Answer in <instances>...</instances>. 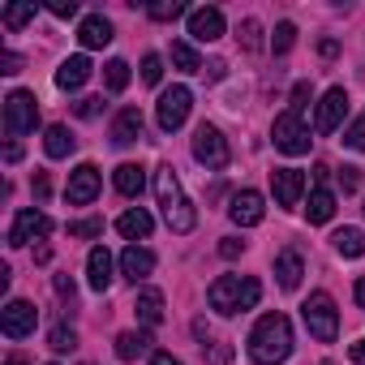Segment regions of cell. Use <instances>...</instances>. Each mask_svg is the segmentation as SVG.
<instances>
[{"label": "cell", "instance_id": "obj_16", "mask_svg": "<svg viewBox=\"0 0 365 365\" xmlns=\"http://www.w3.org/2000/svg\"><path fill=\"white\" fill-rule=\"evenodd\" d=\"M150 271H155V254H150L146 245H125V254H120V275L138 284V279H146Z\"/></svg>", "mask_w": 365, "mask_h": 365}, {"label": "cell", "instance_id": "obj_28", "mask_svg": "<svg viewBox=\"0 0 365 365\" xmlns=\"http://www.w3.org/2000/svg\"><path fill=\"white\" fill-rule=\"evenodd\" d=\"M331 241H335V254L339 258H361L365 254V232L361 228H339Z\"/></svg>", "mask_w": 365, "mask_h": 365}, {"label": "cell", "instance_id": "obj_45", "mask_svg": "<svg viewBox=\"0 0 365 365\" xmlns=\"http://www.w3.org/2000/svg\"><path fill=\"white\" fill-rule=\"evenodd\" d=\"M0 65H5L0 73H18V69H22V56H18V52H5V56H0Z\"/></svg>", "mask_w": 365, "mask_h": 365}, {"label": "cell", "instance_id": "obj_52", "mask_svg": "<svg viewBox=\"0 0 365 365\" xmlns=\"http://www.w3.org/2000/svg\"><path fill=\"white\" fill-rule=\"evenodd\" d=\"M322 365H331V361H322Z\"/></svg>", "mask_w": 365, "mask_h": 365}, {"label": "cell", "instance_id": "obj_51", "mask_svg": "<svg viewBox=\"0 0 365 365\" xmlns=\"http://www.w3.org/2000/svg\"><path fill=\"white\" fill-rule=\"evenodd\" d=\"M5 365H26V356H18V352H14V356H9Z\"/></svg>", "mask_w": 365, "mask_h": 365}, {"label": "cell", "instance_id": "obj_15", "mask_svg": "<svg viewBox=\"0 0 365 365\" xmlns=\"http://www.w3.org/2000/svg\"><path fill=\"white\" fill-rule=\"evenodd\" d=\"M190 35H194L198 43H215V39L224 35V14L211 9V5H207V9H194V14H190Z\"/></svg>", "mask_w": 365, "mask_h": 365}, {"label": "cell", "instance_id": "obj_37", "mask_svg": "<svg viewBox=\"0 0 365 365\" xmlns=\"http://www.w3.org/2000/svg\"><path fill=\"white\" fill-rule=\"evenodd\" d=\"M159 78H163V56H142V82L146 86H159Z\"/></svg>", "mask_w": 365, "mask_h": 365}, {"label": "cell", "instance_id": "obj_30", "mask_svg": "<svg viewBox=\"0 0 365 365\" xmlns=\"http://www.w3.org/2000/svg\"><path fill=\"white\" fill-rule=\"evenodd\" d=\"M103 86H108L112 95H120V91L129 86V65H125V61H108V65H103Z\"/></svg>", "mask_w": 365, "mask_h": 365}, {"label": "cell", "instance_id": "obj_19", "mask_svg": "<svg viewBox=\"0 0 365 365\" xmlns=\"http://www.w3.org/2000/svg\"><path fill=\"white\" fill-rule=\"evenodd\" d=\"M78 39H82V48H108L112 43V22L103 14H91V18H82Z\"/></svg>", "mask_w": 365, "mask_h": 365}, {"label": "cell", "instance_id": "obj_41", "mask_svg": "<svg viewBox=\"0 0 365 365\" xmlns=\"http://www.w3.org/2000/svg\"><path fill=\"white\" fill-rule=\"evenodd\" d=\"M48 9H52L56 18H73V14H78V0H52Z\"/></svg>", "mask_w": 365, "mask_h": 365}, {"label": "cell", "instance_id": "obj_33", "mask_svg": "<svg viewBox=\"0 0 365 365\" xmlns=\"http://www.w3.org/2000/svg\"><path fill=\"white\" fill-rule=\"evenodd\" d=\"M292 43H297V26H292V22H279V26H275V35H271V52H275V56H284Z\"/></svg>", "mask_w": 365, "mask_h": 365}, {"label": "cell", "instance_id": "obj_8", "mask_svg": "<svg viewBox=\"0 0 365 365\" xmlns=\"http://www.w3.org/2000/svg\"><path fill=\"white\" fill-rule=\"evenodd\" d=\"M194 159L202 168H228L232 150H228V142H224V133L215 125H198V133H194Z\"/></svg>", "mask_w": 365, "mask_h": 365}, {"label": "cell", "instance_id": "obj_23", "mask_svg": "<svg viewBox=\"0 0 365 365\" xmlns=\"http://www.w3.org/2000/svg\"><path fill=\"white\" fill-rule=\"evenodd\" d=\"M112 185H116V194L138 198V194H142V185H146V172H142L138 163H120V168L112 172Z\"/></svg>", "mask_w": 365, "mask_h": 365}, {"label": "cell", "instance_id": "obj_49", "mask_svg": "<svg viewBox=\"0 0 365 365\" xmlns=\"http://www.w3.org/2000/svg\"><path fill=\"white\" fill-rule=\"evenodd\" d=\"M150 365H180V361H176L172 352H155V356H150Z\"/></svg>", "mask_w": 365, "mask_h": 365}, {"label": "cell", "instance_id": "obj_12", "mask_svg": "<svg viewBox=\"0 0 365 365\" xmlns=\"http://www.w3.org/2000/svg\"><path fill=\"white\" fill-rule=\"evenodd\" d=\"M344 112H348V91H344V86H331V91L322 95V103H318L314 129H318V133H335V129L344 125Z\"/></svg>", "mask_w": 365, "mask_h": 365}, {"label": "cell", "instance_id": "obj_9", "mask_svg": "<svg viewBox=\"0 0 365 365\" xmlns=\"http://www.w3.org/2000/svg\"><path fill=\"white\" fill-rule=\"evenodd\" d=\"M48 232H52V220H48L43 211L26 207V211H18V220H14V228H9V245L22 250V245H31V241H43Z\"/></svg>", "mask_w": 365, "mask_h": 365}, {"label": "cell", "instance_id": "obj_25", "mask_svg": "<svg viewBox=\"0 0 365 365\" xmlns=\"http://www.w3.org/2000/svg\"><path fill=\"white\" fill-rule=\"evenodd\" d=\"M73 146H78V138L69 133V125H48V133H43V150H48L52 159H65Z\"/></svg>", "mask_w": 365, "mask_h": 365}, {"label": "cell", "instance_id": "obj_1", "mask_svg": "<svg viewBox=\"0 0 365 365\" xmlns=\"http://www.w3.org/2000/svg\"><path fill=\"white\" fill-rule=\"evenodd\" d=\"M250 356L254 365H279L292 356V322L284 314H262L250 331Z\"/></svg>", "mask_w": 365, "mask_h": 365}, {"label": "cell", "instance_id": "obj_31", "mask_svg": "<svg viewBox=\"0 0 365 365\" xmlns=\"http://www.w3.org/2000/svg\"><path fill=\"white\" fill-rule=\"evenodd\" d=\"M0 22H5L9 31H22L26 22H35V0H26V5H9L5 14H0Z\"/></svg>", "mask_w": 365, "mask_h": 365}, {"label": "cell", "instance_id": "obj_29", "mask_svg": "<svg viewBox=\"0 0 365 365\" xmlns=\"http://www.w3.org/2000/svg\"><path fill=\"white\" fill-rule=\"evenodd\" d=\"M172 65H176L180 73H198V69H202L198 52H194V48L185 43V39H176V43H172Z\"/></svg>", "mask_w": 365, "mask_h": 365}, {"label": "cell", "instance_id": "obj_27", "mask_svg": "<svg viewBox=\"0 0 365 365\" xmlns=\"http://www.w3.org/2000/svg\"><path fill=\"white\" fill-rule=\"evenodd\" d=\"M305 215H309V224H327V220L335 215V194L318 185V190L309 194V207H305Z\"/></svg>", "mask_w": 365, "mask_h": 365}, {"label": "cell", "instance_id": "obj_46", "mask_svg": "<svg viewBox=\"0 0 365 365\" xmlns=\"http://www.w3.org/2000/svg\"><path fill=\"white\" fill-rule=\"evenodd\" d=\"M56 292H61L65 301H73V279H69V275H56Z\"/></svg>", "mask_w": 365, "mask_h": 365}, {"label": "cell", "instance_id": "obj_50", "mask_svg": "<svg viewBox=\"0 0 365 365\" xmlns=\"http://www.w3.org/2000/svg\"><path fill=\"white\" fill-rule=\"evenodd\" d=\"M5 159H9V163H18V159H22V146H18V142H9V146H5Z\"/></svg>", "mask_w": 365, "mask_h": 365}, {"label": "cell", "instance_id": "obj_3", "mask_svg": "<svg viewBox=\"0 0 365 365\" xmlns=\"http://www.w3.org/2000/svg\"><path fill=\"white\" fill-rule=\"evenodd\" d=\"M258 297H262V284H258L254 275H220V279L211 284V292H207L211 309L224 314V318H228V314H241V309H254Z\"/></svg>", "mask_w": 365, "mask_h": 365}, {"label": "cell", "instance_id": "obj_10", "mask_svg": "<svg viewBox=\"0 0 365 365\" xmlns=\"http://www.w3.org/2000/svg\"><path fill=\"white\" fill-rule=\"evenodd\" d=\"M35 322H39V314H35V305L22 301V297H14L5 309H0V331H5L9 339H26V335L35 331Z\"/></svg>", "mask_w": 365, "mask_h": 365}, {"label": "cell", "instance_id": "obj_24", "mask_svg": "<svg viewBox=\"0 0 365 365\" xmlns=\"http://www.w3.org/2000/svg\"><path fill=\"white\" fill-rule=\"evenodd\" d=\"M275 275H279V288H301V275H305V267H301V254L297 250H284L279 258H275Z\"/></svg>", "mask_w": 365, "mask_h": 365}, {"label": "cell", "instance_id": "obj_5", "mask_svg": "<svg viewBox=\"0 0 365 365\" xmlns=\"http://www.w3.org/2000/svg\"><path fill=\"white\" fill-rule=\"evenodd\" d=\"M271 142H275V150H284V155H305L309 150V129H305V120H301V112H284V116H275V125H271Z\"/></svg>", "mask_w": 365, "mask_h": 365}, {"label": "cell", "instance_id": "obj_14", "mask_svg": "<svg viewBox=\"0 0 365 365\" xmlns=\"http://www.w3.org/2000/svg\"><path fill=\"white\" fill-rule=\"evenodd\" d=\"M262 194L258 190H241V194H232V207H228V215H232V224H241V228H254V224H262Z\"/></svg>", "mask_w": 365, "mask_h": 365}, {"label": "cell", "instance_id": "obj_47", "mask_svg": "<svg viewBox=\"0 0 365 365\" xmlns=\"http://www.w3.org/2000/svg\"><path fill=\"white\" fill-rule=\"evenodd\" d=\"M348 356H352V361H356V365H365V339H356V344H352V348H348Z\"/></svg>", "mask_w": 365, "mask_h": 365}, {"label": "cell", "instance_id": "obj_38", "mask_svg": "<svg viewBox=\"0 0 365 365\" xmlns=\"http://www.w3.org/2000/svg\"><path fill=\"white\" fill-rule=\"evenodd\" d=\"M344 142H348L352 150H365V112H361V116H356V120L348 125V133H344Z\"/></svg>", "mask_w": 365, "mask_h": 365}, {"label": "cell", "instance_id": "obj_32", "mask_svg": "<svg viewBox=\"0 0 365 365\" xmlns=\"http://www.w3.org/2000/svg\"><path fill=\"white\" fill-rule=\"evenodd\" d=\"M237 39H241V48H245V52H258V48H262V26H258L254 18H245V22H241V31H237Z\"/></svg>", "mask_w": 365, "mask_h": 365}, {"label": "cell", "instance_id": "obj_20", "mask_svg": "<svg viewBox=\"0 0 365 365\" xmlns=\"http://www.w3.org/2000/svg\"><path fill=\"white\" fill-rule=\"evenodd\" d=\"M86 78H91V61H86V56H69V61L56 69V86H61V91H82Z\"/></svg>", "mask_w": 365, "mask_h": 365}, {"label": "cell", "instance_id": "obj_6", "mask_svg": "<svg viewBox=\"0 0 365 365\" xmlns=\"http://www.w3.org/2000/svg\"><path fill=\"white\" fill-rule=\"evenodd\" d=\"M190 108H194V95H190V86H168V91L159 95V108H155V120H159V129H163V133H176L180 125L190 120Z\"/></svg>", "mask_w": 365, "mask_h": 365}, {"label": "cell", "instance_id": "obj_18", "mask_svg": "<svg viewBox=\"0 0 365 365\" xmlns=\"http://www.w3.org/2000/svg\"><path fill=\"white\" fill-rule=\"evenodd\" d=\"M142 138V112L138 108H120L116 120H112V142L116 146H133Z\"/></svg>", "mask_w": 365, "mask_h": 365}, {"label": "cell", "instance_id": "obj_42", "mask_svg": "<svg viewBox=\"0 0 365 365\" xmlns=\"http://www.w3.org/2000/svg\"><path fill=\"white\" fill-rule=\"evenodd\" d=\"M52 185H48V172H35V202H48Z\"/></svg>", "mask_w": 365, "mask_h": 365}, {"label": "cell", "instance_id": "obj_22", "mask_svg": "<svg viewBox=\"0 0 365 365\" xmlns=\"http://www.w3.org/2000/svg\"><path fill=\"white\" fill-rule=\"evenodd\" d=\"M133 309H138V322L142 327H159L163 322V292L159 288H142L138 301H133Z\"/></svg>", "mask_w": 365, "mask_h": 365}, {"label": "cell", "instance_id": "obj_34", "mask_svg": "<svg viewBox=\"0 0 365 365\" xmlns=\"http://www.w3.org/2000/svg\"><path fill=\"white\" fill-rule=\"evenodd\" d=\"M48 344H52L56 352H73V344H78V335H73V327H65V322H56V327L48 331Z\"/></svg>", "mask_w": 365, "mask_h": 365}, {"label": "cell", "instance_id": "obj_35", "mask_svg": "<svg viewBox=\"0 0 365 365\" xmlns=\"http://www.w3.org/2000/svg\"><path fill=\"white\" fill-rule=\"evenodd\" d=\"M146 14H150L155 22H172V18L185 14V0H159V5H150Z\"/></svg>", "mask_w": 365, "mask_h": 365}, {"label": "cell", "instance_id": "obj_26", "mask_svg": "<svg viewBox=\"0 0 365 365\" xmlns=\"http://www.w3.org/2000/svg\"><path fill=\"white\" fill-rule=\"evenodd\" d=\"M146 348H150V335L146 331H120L116 335V356L120 361H138Z\"/></svg>", "mask_w": 365, "mask_h": 365}, {"label": "cell", "instance_id": "obj_13", "mask_svg": "<svg viewBox=\"0 0 365 365\" xmlns=\"http://www.w3.org/2000/svg\"><path fill=\"white\" fill-rule=\"evenodd\" d=\"M271 190H275V202L279 207H297L301 194H305V176L297 168H275L271 172Z\"/></svg>", "mask_w": 365, "mask_h": 365}, {"label": "cell", "instance_id": "obj_21", "mask_svg": "<svg viewBox=\"0 0 365 365\" xmlns=\"http://www.w3.org/2000/svg\"><path fill=\"white\" fill-rule=\"evenodd\" d=\"M150 228H155V220H150L142 207H133V211H125V215L116 220V232H120L125 241H133V245H138L142 237H150Z\"/></svg>", "mask_w": 365, "mask_h": 365}, {"label": "cell", "instance_id": "obj_7", "mask_svg": "<svg viewBox=\"0 0 365 365\" xmlns=\"http://www.w3.org/2000/svg\"><path fill=\"white\" fill-rule=\"evenodd\" d=\"M39 125V103H35V95L31 91H14L9 99H5V133L9 138H22V133H31Z\"/></svg>", "mask_w": 365, "mask_h": 365}, {"label": "cell", "instance_id": "obj_17", "mask_svg": "<svg viewBox=\"0 0 365 365\" xmlns=\"http://www.w3.org/2000/svg\"><path fill=\"white\" fill-rule=\"evenodd\" d=\"M86 279H91L95 292H108V288H112V254H108V245H95V250H91V258H86Z\"/></svg>", "mask_w": 365, "mask_h": 365}, {"label": "cell", "instance_id": "obj_2", "mask_svg": "<svg viewBox=\"0 0 365 365\" xmlns=\"http://www.w3.org/2000/svg\"><path fill=\"white\" fill-rule=\"evenodd\" d=\"M155 198H159L163 220H168L172 232H194L198 211L190 207V198H185V190H180V180H176V168H172V163H159V168H155Z\"/></svg>", "mask_w": 365, "mask_h": 365}, {"label": "cell", "instance_id": "obj_44", "mask_svg": "<svg viewBox=\"0 0 365 365\" xmlns=\"http://www.w3.org/2000/svg\"><path fill=\"white\" fill-rule=\"evenodd\" d=\"M241 250H245V241H237V237H224V245H220V254H224V258H237Z\"/></svg>", "mask_w": 365, "mask_h": 365}, {"label": "cell", "instance_id": "obj_11", "mask_svg": "<svg viewBox=\"0 0 365 365\" xmlns=\"http://www.w3.org/2000/svg\"><path fill=\"white\" fill-rule=\"evenodd\" d=\"M99 168L95 163H78L73 172H69V185H65V198L73 202V207H86V202H95L99 198Z\"/></svg>", "mask_w": 365, "mask_h": 365}, {"label": "cell", "instance_id": "obj_43", "mask_svg": "<svg viewBox=\"0 0 365 365\" xmlns=\"http://www.w3.org/2000/svg\"><path fill=\"white\" fill-rule=\"evenodd\" d=\"M305 99H309V82H297V86H292V112H301Z\"/></svg>", "mask_w": 365, "mask_h": 365}, {"label": "cell", "instance_id": "obj_36", "mask_svg": "<svg viewBox=\"0 0 365 365\" xmlns=\"http://www.w3.org/2000/svg\"><path fill=\"white\" fill-rule=\"evenodd\" d=\"M69 237H82V241L103 237V220H99V215H91V220H73V224H69Z\"/></svg>", "mask_w": 365, "mask_h": 365}, {"label": "cell", "instance_id": "obj_39", "mask_svg": "<svg viewBox=\"0 0 365 365\" xmlns=\"http://www.w3.org/2000/svg\"><path fill=\"white\" fill-rule=\"evenodd\" d=\"M335 176H339V190L344 194H356L361 190V168H339Z\"/></svg>", "mask_w": 365, "mask_h": 365}, {"label": "cell", "instance_id": "obj_40", "mask_svg": "<svg viewBox=\"0 0 365 365\" xmlns=\"http://www.w3.org/2000/svg\"><path fill=\"white\" fill-rule=\"evenodd\" d=\"M99 108H103V99H95V95L73 103V112H78V116H99Z\"/></svg>", "mask_w": 365, "mask_h": 365}, {"label": "cell", "instance_id": "obj_4", "mask_svg": "<svg viewBox=\"0 0 365 365\" xmlns=\"http://www.w3.org/2000/svg\"><path fill=\"white\" fill-rule=\"evenodd\" d=\"M301 318H305L309 335H314V339H322V344H331V339L339 335V314H335L331 292H309V301L301 305Z\"/></svg>", "mask_w": 365, "mask_h": 365}, {"label": "cell", "instance_id": "obj_48", "mask_svg": "<svg viewBox=\"0 0 365 365\" xmlns=\"http://www.w3.org/2000/svg\"><path fill=\"white\" fill-rule=\"evenodd\" d=\"M352 297H356V305H361V309H365V275H361V279H356V284H352Z\"/></svg>", "mask_w": 365, "mask_h": 365}]
</instances>
